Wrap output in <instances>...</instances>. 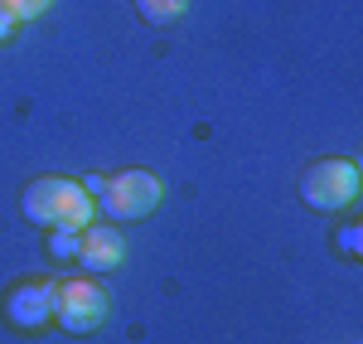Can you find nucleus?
<instances>
[{"mask_svg":"<svg viewBox=\"0 0 363 344\" xmlns=\"http://www.w3.org/2000/svg\"><path fill=\"white\" fill-rule=\"evenodd\" d=\"M20 213L39 228H63V233H83L97 213V204L87 199V189L78 179H63V174H39L29 179L25 194H20Z\"/></svg>","mask_w":363,"mask_h":344,"instance_id":"f257e3e1","label":"nucleus"},{"mask_svg":"<svg viewBox=\"0 0 363 344\" xmlns=\"http://www.w3.org/2000/svg\"><path fill=\"white\" fill-rule=\"evenodd\" d=\"M301 199L315 213H335L359 199V165L354 160H315L301 174Z\"/></svg>","mask_w":363,"mask_h":344,"instance_id":"f03ea898","label":"nucleus"},{"mask_svg":"<svg viewBox=\"0 0 363 344\" xmlns=\"http://www.w3.org/2000/svg\"><path fill=\"white\" fill-rule=\"evenodd\" d=\"M107 311H112L107 287H97L92 277L58 282V291H54V320L68 330V335H92V330H102Z\"/></svg>","mask_w":363,"mask_h":344,"instance_id":"7ed1b4c3","label":"nucleus"},{"mask_svg":"<svg viewBox=\"0 0 363 344\" xmlns=\"http://www.w3.org/2000/svg\"><path fill=\"white\" fill-rule=\"evenodd\" d=\"M160 204V179L150 170H121L107 179V189L97 194V213L107 218H121V223H136L145 213H155Z\"/></svg>","mask_w":363,"mask_h":344,"instance_id":"20e7f679","label":"nucleus"},{"mask_svg":"<svg viewBox=\"0 0 363 344\" xmlns=\"http://www.w3.org/2000/svg\"><path fill=\"white\" fill-rule=\"evenodd\" d=\"M54 282H20L5 296V320L15 330H44L54 320Z\"/></svg>","mask_w":363,"mask_h":344,"instance_id":"39448f33","label":"nucleus"},{"mask_svg":"<svg viewBox=\"0 0 363 344\" xmlns=\"http://www.w3.org/2000/svg\"><path fill=\"white\" fill-rule=\"evenodd\" d=\"M78 262H83L87 277H97V272H112L126 262V238L112 228V223H87L78 233Z\"/></svg>","mask_w":363,"mask_h":344,"instance_id":"423d86ee","label":"nucleus"},{"mask_svg":"<svg viewBox=\"0 0 363 344\" xmlns=\"http://www.w3.org/2000/svg\"><path fill=\"white\" fill-rule=\"evenodd\" d=\"M140 20H150V25H174V20H184V10H189V0H136Z\"/></svg>","mask_w":363,"mask_h":344,"instance_id":"0eeeda50","label":"nucleus"},{"mask_svg":"<svg viewBox=\"0 0 363 344\" xmlns=\"http://www.w3.org/2000/svg\"><path fill=\"white\" fill-rule=\"evenodd\" d=\"M49 10V0H0V15H10L15 25L20 20H34V15H44Z\"/></svg>","mask_w":363,"mask_h":344,"instance_id":"6e6552de","label":"nucleus"},{"mask_svg":"<svg viewBox=\"0 0 363 344\" xmlns=\"http://www.w3.org/2000/svg\"><path fill=\"white\" fill-rule=\"evenodd\" d=\"M49 253H54V257H78V233L49 228Z\"/></svg>","mask_w":363,"mask_h":344,"instance_id":"1a4fd4ad","label":"nucleus"},{"mask_svg":"<svg viewBox=\"0 0 363 344\" xmlns=\"http://www.w3.org/2000/svg\"><path fill=\"white\" fill-rule=\"evenodd\" d=\"M339 248H344V257H359V228H354V223L339 228Z\"/></svg>","mask_w":363,"mask_h":344,"instance_id":"9d476101","label":"nucleus"},{"mask_svg":"<svg viewBox=\"0 0 363 344\" xmlns=\"http://www.w3.org/2000/svg\"><path fill=\"white\" fill-rule=\"evenodd\" d=\"M83 189H87V199L97 204V194L107 189V179H102V174H87V179H83Z\"/></svg>","mask_w":363,"mask_h":344,"instance_id":"9b49d317","label":"nucleus"},{"mask_svg":"<svg viewBox=\"0 0 363 344\" xmlns=\"http://www.w3.org/2000/svg\"><path fill=\"white\" fill-rule=\"evenodd\" d=\"M10 25H15V20H10V15H0V39L10 34Z\"/></svg>","mask_w":363,"mask_h":344,"instance_id":"f8f14e48","label":"nucleus"}]
</instances>
